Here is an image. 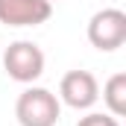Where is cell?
<instances>
[{
  "label": "cell",
  "instance_id": "5",
  "mask_svg": "<svg viewBox=\"0 0 126 126\" xmlns=\"http://www.w3.org/2000/svg\"><path fill=\"white\" fill-rule=\"evenodd\" d=\"M50 15V0H0V24L6 27H38Z\"/></svg>",
  "mask_w": 126,
  "mask_h": 126
},
{
  "label": "cell",
  "instance_id": "7",
  "mask_svg": "<svg viewBox=\"0 0 126 126\" xmlns=\"http://www.w3.org/2000/svg\"><path fill=\"white\" fill-rule=\"evenodd\" d=\"M76 126H120V120L114 117V114H103V111H88L85 117H79V123Z\"/></svg>",
  "mask_w": 126,
  "mask_h": 126
},
{
  "label": "cell",
  "instance_id": "3",
  "mask_svg": "<svg viewBox=\"0 0 126 126\" xmlns=\"http://www.w3.org/2000/svg\"><path fill=\"white\" fill-rule=\"evenodd\" d=\"M88 41L100 53H111L126 41V12L123 9H100L88 21Z\"/></svg>",
  "mask_w": 126,
  "mask_h": 126
},
{
  "label": "cell",
  "instance_id": "8",
  "mask_svg": "<svg viewBox=\"0 0 126 126\" xmlns=\"http://www.w3.org/2000/svg\"><path fill=\"white\" fill-rule=\"evenodd\" d=\"M50 3H53V0H50ZM56 3H59V0H56Z\"/></svg>",
  "mask_w": 126,
  "mask_h": 126
},
{
  "label": "cell",
  "instance_id": "6",
  "mask_svg": "<svg viewBox=\"0 0 126 126\" xmlns=\"http://www.w3.org/2000/svg\"><path fill=\"white\" fill-rule=\"evenodd\" d=\"M103 103L109 114L123 117L126 114V73H111L103 85Z\"/></svg>",
  "mask_w": 126,
  "mask_h": 126
},
{
  "label": "cell",
  "instance_id": "2",
  "mask_svg": "<svg viewBox=\"0 0 126 126\" xmlns=\"http://www.w3.org/2000/svg\"><path fill=\"white\" fill-rule=\"evenodd\" d=\"M3 67L9 79L30 85L44 73V50L32 41H12L3 53Z\"/></svg>",
  "mask_w": 126,
  "mask_h": 126
},
{
  "label": "cell",
  "instance_id": "1",
  "mask_svg": "<svg viewBox=\"0 0 126 126\" xmlns=\"http://www.w3.org/2000/svg\"><path fill=\"white\" fill-rule=\"evenodd\" d=\"M62 114L59 97L47 88H27L15 100V117L21 126H56Z\"/></svg>",
  "mask_w": 126,
  "mask_h": 126
},
{
  "label": "cell",
  "instance_id": "4",
  "mask_svg": "<svg viewBox=\"0 0 126 126\" xmlns=\"http://www.w3.org/2000/svg\"><path fill=\"white\" fill-rule=\"evenodd\" d=\"M100 100V82L91 70H67L59 82V103L82 111Z\"/></svg>",
  "mask_w": 126,
  "mask_h": 126
}]
</instances>
